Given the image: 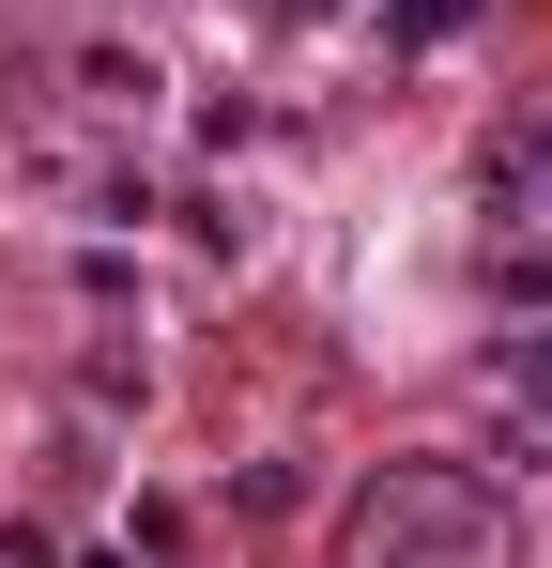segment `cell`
Returning a JSON list of instances; mask_svg holds the SVG:
<instances>
[{
    "instance_id": "cell-1",
    "label": "cell",
    "mask_w": 552,
    "mask_h": 568,
    "mask_svg": "<svg viewBox=\"0 0 552 568\" xmlns=\"http://www.w3.org/2000/svg\"><path fill=\"white\" fill-rule=\"evenodd\" d=\"M338 568H522V507L476 462H384L338 523Z\"/></svg>"
},
{
    "instance_id": "cell-2",
    "label": "cell",
    "mask_w": 552,
    "mask_h": 568,
    "mask_svg": "<svg viewBox=\"0 0 552 568\" xmlns=\"http://www.w3.org/2000/svg\"><path fill=\"white\" fill-rule=\"evenodd\" d=\"M491 200H507V215H538V231H552V123H522V139L491 154Z\"/></svg>"
},
{
    "instance_id": "cell-3",
    "label": "cell",
    "mask_w": 552,
    "mask_h": 568,
    "mask_svg": "<svg viewBox=\"0 0 552 568\" xmlns=\"http://www.w3.org/2000/svg\"><path fill=\"white\" fill-rule=\"evenodd\" d=\"M507 384H522V415L552 430V323H538V338H507Z\"/></svg>"
},
{
    "instance_id": "cell-4",
    "label": "cell",
    "mask_w": 552,
    "mask_h": 568,
    "mask_svg": "<svg viewBox=\"0 0 552 568\" xmlns=\"http://www.w3.org/2000/svg\"><path fill=\"white\" fill-rule=\"evenodd\" d=\"M460 16H476V0H399V16H384V31H399V47H446Z\"/></svg>"
}]
</instances>
